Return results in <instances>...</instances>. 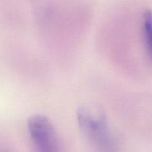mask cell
Here are the masks:
<instances>
[{"label": "cell", "mask_w": 152, "mask_h": 152, "mask_svg": "<svg viewBox=\"0 0 152 152\" xmlns=\"http://www.w3.org/2000/svg\"><path fill=\"white\" fill-rule=\"evenodd\" d=\"M77 119L83 135L99 152H115V138L105 110L94 103H86L78 108Z\"/></svg>", "instance_id": "6da1fadb"}, {"label": "cell", "mask_w": 152, "mask_h": 152, "mask_svg": "<svg viewBox=\"0 0 152 152\" xmlns=\"http://www.w3.org/2000/svg\"><path fill=\"white\" fill-rule=\"evenodd\" d=\"M30 137L37 152H59L57 134L46 116L34 115L28 121Z\"/></svg>", "instance_id": "7a4b0ae2"}, {"label": "cell", "mask_w": 152, "mask_h": 152, "mask_svg": "<svg viewBox=\"0 0 152 152\" xmlns=\"http://www.w3.org/2000/svg\"><path fill=\"white\" fill-rule=\"evenodd\" d=\"M142 37L145 51L148 58L151 59V15L149 10L145 11L142 19Z\"/></svg>", "instance_id": "3957f363"}]
</instances>
